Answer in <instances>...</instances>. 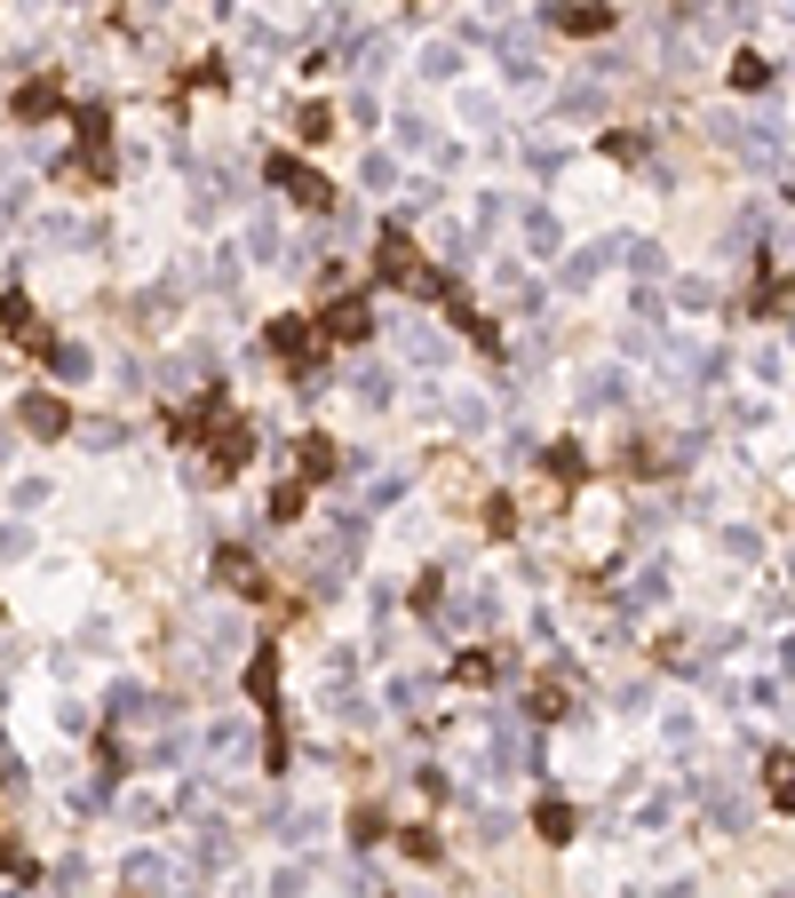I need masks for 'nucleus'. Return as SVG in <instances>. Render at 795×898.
<instances>
[{
    "label": "nucleus",
    "mask_w": 795,
    "mask_h": 898,
    "mask_svg": "<svg viewBox=\"0 0 795 898\" xmlns=\"http://www.w3.org/2000/svg\"><path fill=\"white\" fill-rule=\"evenodd\" d=\"M271 191H287V207H303V215H326L335 207V183H326L318 168H303V159H271Z\"/></svg>",
    "instance_id": "obj_1"
},
{
    "label": "nucleus",
    "mask_w": 795,
    "mask_h": 898,
    "mask_svg": "<svg viewBox=\"0 0 795 898\" xmlns=\"http://www.w3.org/2000/svg\"><path fill=\"white\" fill-rule=\"evenodd\" d=\"M318 335H326V343H367V335H374L367 294H343V303H326V311H318Z\"/></svg>",
    "instance_id": "obj_2"
},
{
    "label": "nucleus",
    "mask_w": 795,
    "mask_h": 898,
    "mask_svg": "<svg viewBox=\"0 0 795 898\" xmlns=\"http://www.w3.org/2000/svg\"><path fill=\"white\" fill-rule=\"evenodd\" d=\"M557 32H581V41H589V32H613V0H581V9H541Z\"/></svg>",
    "instance_id": "obj_3"
},
{
    "label": "nucleus",
    "mask_w": 795,
    "mask_h": 898,
    "mask_svg": "<svg viewBox=\"0 0 795 898\" xmlns=\"http://www.w3.org/2000/svg\"><path fill=\"white\" fill-rule=\"evenodd\" d=\"M398 350H406V366H422V374H438V366H446V335H429L422 318L406 326V343H398Z\"/></svg>",
    "instance_id": "obj_4"
},
{
    "label": "nucleus",
    "mask_w": 795,
    "mask_h": 898,
    "mask_svg": "<svg viewBox=\"0 0 795 898\" xmlns=\"http://www.w3.org/2000/svg\"><path fill=\"white\" fill-rule=\"evenodd\" d=\"M294 470H303V478H326V470H343L335 438H318V429H311V438H294Z\"/></svg>",
    "instance_id": "obj_5"
},
{
    "label": "nucleus",
    "mask_w": 795,
    "mask_h": 898,
    "mask_svg": "<svg viewBox=\"0 0 795 898\" xmlns=\"http://www.w3.org/2000/svg\"><path fill=\"white\" fill-rule=\"evenodd\" d=\"M557 239H566V231H557V215H549V207H525V247H534V262H549Z\"/></svg>",
    "instance_id": "obj_6"
},
{
    "label": "nucleus",
    "mask_w": 795,
    "mask_h": 898,
    "mask_svg": "<svg viewBox=\"0 0 795 898\" xmlns=\"http://www.w3.org/2000/svg\"><path fill=\"white\" fill-rule=\"evenodd\" d=\"M454 676H461V684H502V676H510V652H461Z\"/></svg>",
    "instance_id": "obj_7"
},
{
    "label": "nucleus",
    "mask_w": 795,
    "mask_h": 898,
    "mask_svg": "<svg viewBox=\"0 0 795 898\" xmlns=\"http://www.w3.org/2000/svg\"><path fill=\"white\" fill-rule=\"evenodd\" d=\"M422 80H461V41H429L422 48Z\"/></svg>",
    "instance_id": "obj_8"
},
{
    "label": "nucleus",
    "mask_w": 795,
    "mask_h": 898,
    "mask_svg": "<svg viewBox=\"0 0 795 898\" xmlns=\"http://www.w3.org/2000/svg\"><path fill=\"white\" fill-rule=\"evenodd\" d=\"M541 461H549V470L566 478V485H573V478H589V453H581V438H557V446H541Z\"/></svg>",
    "instance_id": "obj_9"
},
{
    "label": "nucleus",
    "mask_w": 795,
    "mask_h": 898,
    "mask_svg": "<svg viewBox=\"0 0 795 898\" xmlns=\"http://www.w3.org/2000/svg\"><path fill=\"white\" fill-rule=\"evenodd\" d=\"M534 827H541V843H573V804H534Z\"/></svg>",
    "instance_id": "obj_10"
},
{
    "label": "nucleus",
    "mask_w": 795,
    "mask_h": 898,
    "mask_svg": "<svg viewBox=\"0 0 795 898\" xmlns=\"http://www.w3.org/2000/svg\"><path fill=\"white\" fill-rule=\"evenodd\" d=\"M398 151H438V127L422 112H398Z\"/></svg>",
    "instance_id": "obj_11"
},
{
    "label": "nucleus",
    "mask_w": 795,
    "mask_h": 898,
    "mask_svg": "<svg viewBox=\"0 0 795 898\" xmlns=\"http://www.w3.org/2000/svg\"><path fill=\"white\" fill-rule=\"evenodd\" d=\"M88 374H96V358H88L80 343H64V350H56V382H64V390H80Z\"/></svg>",
    "instance_id": "obj_12"
},
{
    "label": "nucleus",
    "mask_w": 795,
    "mask_h": 898,
    "mask_svg": "<svg viewBox=\"0 0 795 898\" xmlns=\"http://www.w3.org/2000/svg\"><path fill=\"white\" fill-rule=\"evenodd\" d=\"M208 748H215V755H231V763H247L255 731H247V723H215V731H208Z\"/></svg>",
    "instance_id": "obj_13"
},
{
    "label": "nucleus",
    "mask_w": 795,
    "mask_h": 898,
    "mask_svg": "<svg viewBox=\"0 0 795 898\" xmlns=\"http://www.w3.org/2000/svg\"><path fill=\"white\" fill-rule=\"evenodd\" d=\"M350 390H358V406H390V374H382V366H358Z\"/></svg>",
    "instance_id": "obj_14"
},
{
    "label": "nucleus",
    "mask_w": 795,
    "mask_h": 898,
    "mask_svg": "<svg viewBox=\"0 0 795 898\" xmlns=\"http://www.w3.org/2000/svg\"><path fill=\"white\" fill-rule=\"evenodd\" d=\"M294 136H303V144H326V136H335V112H326V104H303V112H294Z\"/></svg>",
    "instance_id": "obj_15"
},
{
    "label": "nucleus",
    "mask_w": 795,
    "mask_h": 898,
    "mask_svg": "<svg viewBox=\"0 0 795 898\" xmlns=\"http://www.w3.org/2000/svg\"><path fill=\"white\" fill-rule=\"evenodd\" d=\"M24 429H41V438H56V429H64V406H56V397H24Z\"/></svg>",
    "instance_id": "obj_16"
},
{
    "label": "nucleus",
    "mask_w": 795,
    "mask_h": 898,
    "mask_svg": "<svg viewBox=\"0 0 795 898\" xmlns=\"http://www.w3.org/2000/svg\"><path fill=\"white\" fill-rule=\"evenodd\" d=\"M732 88H748V96H755V88H772V64L755 56V48H748V56H732Z\"/></svg>",
    "instance_id": "obj_17"
},
{
    "label": "nucleus",
    "mask_w": 795,
    "mask_h": 898,
    "mask_svg": "<svg viewBox=\"0 0 795 898\" xmlns=\"http://www.w3.org/2000/svg\"><path fill=\"white\" fill-rule=\"evenodd\" d=\"M438 199H446L438 176H414V183H406V215H438Z\"/></svg>",
    "instance_id": "obj_18"
},
{
    "label": "nucleus",
    "mask_w": 795,
    "mask_h": 898,
    "mask_svg": "<svg viewBox=\"0 0 795 898\" xmlns=\"http://www.w3.org/2000/svg\"><path fill=\"white\" fill-rule=\"evenodd\" d=\"M358 176H367V191H390L398 183V159L390 151H367V168H358Z\"/></svg>",
    "instance_id": "obj_19"
},
{
    "label": "nucleus",
    "mask_w": 795,
    "mask_h": 898,
    "mask_svg": "<svg viewBox=\"0 0 795 898\" xmlns=\"http://www.w3.org/2000/svg\"><path fill=\"white\" fill-rule=\"evenodd\" d=\"M669 303H684V311H708V303H716V287H708V279H676V294H669Z\"/></svg>",
    "instance_id": "obj_20"
},
{
    "label": "nucleus",
    "mask_w": 795,
    "mask_h": 898,
    "mask_svg": "<svg viewBox=\"0 0 795 898\" xmlns=\"http://www.w3.org/2000/svg\"><path fill=\"white\" fill-rule=\"evenodd\" d=\"M294 517H303V485H279L271 493V525H294Z\"/></svg>",
    "instance_id": "obj_21"
},
{
    "label": "nucleus",
    "mask_w": 795,
    "mask_h": 898,
    "mask_svg": "<svg viewBox=\"0 0 795 898\" xmlns=\"http://www.w3.org/2000/svg\"><path fill=\"white\" fill-rule=\"evenodd\" d=\"M724 557H740V564H755V557H764V541H755L748 525H732V534H724Z\"/></svg>",
    "instance_id": "obj_22"
},
{
    "label": "nucleus",
    "mask_w": 795,
    "mask_h": 898,
    "mask_svg": "<svg viewBox=\"0 0 795 898\" xmlns=\"http://www.w3.org/2000/svg\"><path fill=\"white\" fill-rule=\"evenodd\" d=\"M772 804L795 811V755H780V772H772Z\"/></svg>",
    "instance_id": "obj_23"
},
{
    "label": "nucleus",
    "mask_w": 795,
    "mask_h": 898,
    "mask_svg": "<svg viewBox=\"0 0 795 898\" xmlns=\"http://www.w3.org/2000/svg\"><path fill=\"white\" fill-rule=\"evenodd\" d=\"M303 890H311V867H279L271 875V898H303Z\"/></svg>",
    "instance_id": "obj_24"
},
{
    "label": "nucleus",
    "mask_w": 795,
    "mask_h": 898,
    "mask_svg": "<svg viewBox=\"0 0 795 898\" xmlns=\"http://www.w3.org/2000/svg\"><path fill=\"white\" fill-rule=\"evenodd\" d=\"M398 851H406V858H438V835H429V827H406V835H398Z\"/></svg>",
    "instance_id": "obj_25"
}]
</instances>
